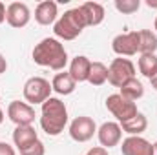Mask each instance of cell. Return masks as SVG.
Listing matches in <instances>:
<instances>
[{
    "instance_id": "cell-21",
    "label": "cell",
    "mask_w": 157,
    "mask_h": 155,
    "mask_svg": "<svg viewBox=\"0 0 157 155\" xmlns=\"http://www.w3.org/2000/svg\"><path fill=\"white\" fill-rule=\"evenodd\" d=\"M139 71L143 73V77L152 78L157 75V55L155 53H146L139 57Z\"/></svg>"
},
{
    "instance_id": "cell-28",
    "label": "cell",
    "mask_w": 157,
    "mask_h": 155,
    "mask_svg": "<svg viewBox=\"0 0 157 155\" xmlns=\"http://www.w3.org/2000/svg\"><path fill=\"white\" fill-rule=\"evenodd\" d=\"M6 11H7V7H6V6H4L2 2H0V24H2L4 20H6Z\"/></svg>"
},
{
    "instance_id": "cell-1",
    "label": "cell",
    "mask_w": 157,
    "mask_h": 155,
    "mask_svg": "<svg viewBox=\"0 0 157 155\" xmlns=\"http://www.w3.org/2000/svg\"><path fill=\"white\" fill-rule=\"evenodd\" d=\"M31 57H33L35 64L49 68L53 71H62L68 64V51H66L64 44L59 39H53V37L40 40L33 47Z\"/></svg>"
},
{
    "instance_id": "cell-18",
    "label": "cell",
    "mask_w": 157,
    "mask_h": 155,
    "mask_svg": "<svg viewBox=\"0 0 157 155\" xmlns=\"http://www.w3.org/2000/svg\"><path fill=\"white\" fill-rule=\"evenodd\" d=\"M146 128H148V119L141 112L135 117H132L130 120H126V122L121 124V130L124 133H128V135H141V133L146 131Z\"/></svg>"
},
{
    "instance_id": "cell-31",
    "label": "cell",
    "mask_w": 157,
    "mask_h": 155,
    "mask_svg": "<svg viewBox=\"0 0 157 155\" xmlns=\"http://www.w3.org/2000/svg\"><path fill=\"white\" fill-rule=\"evenodd\" d=\"M4 122V112H2V108H0V124Z\"/></svg>"
},
{
    "instance_id": "cell-6",
    "label": "cell",
    "mask_w": 157,
    "mask_h": 155,
    "mask_svg": "<svg viewBox=\"0 0 157 155\" xmlns=\"http://www.w3.org/2000/svg\"><path fill=\"white\" fill-rule=\"evenodd\" d=\"M106 108L112 115L119 120V124L130 120L132 117H135L139 112H137V104L133 100H128L124 99L121 93H113L106 99Z\"/></svg>"
},
{
    "instance_id": "cell-23",
    "label": "cell",
    "mask_w": 157,
    "mask_h": 155,
    "mask_svg": "<svg viewBox=\"0 0 157 155\" xmlns=\"http://www.w3.org/2000/svg\"><path fill=\"white\" fill-rule=\"evenodd\" d=\"M139 7H141V0H115V9L122 15H132L139 11Z\"/></svg>"
},
{
    "instance_id": "cell-24",
    "label": "cell",
    "mask_w": 157,
    "mask_h": 155,
    "mask_svg": "<svg viewBox=\"0 0 157 155\" xmlns=\"http://www.w3.org/2000/svg\"><path fill=\"white\" fill-rule=\"evenodd\" d=\"M20 155H46V146L42 141H35L33 144H29L28 148L20 150Z\"/></svg>"
},
{
    "instance_id": "cell-32",
    "label": "cell",
    "mask_w": 157,
    "mask_h": 155,
    "mask_svg": "<svg viewBox=\"0 0 157 155\" xmlns=\"http://www.w3.org/2000/svg\"><path fill=\"white\" fill-rule=\"evenodd\" d=\"M154 155H157V142H154Z\"/></svg>"
},
{
    "instance_id": "cell-30",
    "label": "cell",
    "mask_w": 157,
    "mask_h": 155,
    "mask_svg": "<svg viewBox=\"0 0 157 155\" xmlns=\"http://www.w3.org/2000/svg\"><path fill=\"white\" fill-rule=\"evenodd\" d=\"M150 82H152V88H154V89H155V91H157V75H155V77H154V78H152Z\"/></svg>"
},
{
    "instance_id": "cell-26",
    "label": "cell",
    "mask_w": 157,
    "mask_h": 155,
    "mask_svg": "<svg viewBox=\"0 0 157 155\" xmlns=\"http://www.w3.org/2000/svg\"><path fill=\"white\" fill-rule=\"evenodd\" d=\"M86 155H108V150H106V148H102V146H95V148L88 150V153H86Z\"/></svg>"
},
{
    "instance_id": "cell-29",
    "label": "cell",
    "mask_w": 157,
    "mask_h": 155,
    "mask_svg": "<svg viewBox=\"0 0 157 155\" xmlns=\"http://www.w3.org/2000/svg\"><path fill=\"white\" fill-rule=\"evenodd\" d=\"M146 6L148 7H157V0H146Z\"/></svg>"
},
{
    "instance_id": "cell-5",
    "label": "cell",
    "mask_w": 157,
    "mask_h": 155,
    "mask_svg": "<svg viewBox=\"0 0 157 155\" xmlns=\"http://www.w3.org/2000/svg\"><path fill=\"white\" fill-rule=\"evenodd\" d=\"M135 78V66L130 59H113L108 68V82L115 88H122L128 80Z\"/></svg>"
},
{
    "instance_id": "cell-27",
    "label": "cell",
    "mask_w": 157,
    "mask_h": 155,
    "mask_svg": "<svg viewBox=\"0 0 157 155\" xmlns=\"http://www.w3.org/2000/svg\"><path fill=\"white\" fill-rule=\"evenodd\" d=\"M6 70H7V60L4 59V55L0 53V75L2 73H6Z\"/></svg>"
},
{
    "instance_id": "cell-8",
    "label": "cell",
    "mask_w": 157,
    "mask_h": 155,
    "mask_svg": "<svg viewBox=\"0 0 157 155\" xmlns=\"http://www.w3.org/2000/svg\"><path fill=\"white\" fill-rule=\"evenodd\" d=\"M7 117L17 126H31L35 120V108L28 102L13 100L7 106Z\"/></svg>"
},
{
    "instance_id": "cell-20",
    "label": "cell",
    "mask_w": 157,
    "mask_h": 155,
    "mask_svg": "<svg viewBox=\"0 0 157 155\" xmlns=\"http://www.w3.org/2000/svg\"><path fill=\"white\" fill-rule=\"evenodd\" d=\"M157 51V35L150 29H141L139 31V53H155Z\"/></svg>"
},
{
    "instance_id": "cell-12",
    "label": "cell",
    "mask_w": 157,
    "mask_h": 155,
    "mask_svg": "<svg viewBox=\"0 0 157 155\" xmlns=\"http://www.w3.org/2000/svg\"><path fill=\"white\" fill-rule=\"evenodd\" d=\"M122 155H154V144L141 135H130L122 141Z\"/></svg>"
},
{
    "instance_id": "cell-7",
    "label": "cell",
    "mask_w": 157,
    "mask_h": 155,
    "mask_svg": "<svg viewBox=\"0 0 157 155\" xmlns=\"http://www.w3.org/2000/svg\"><path fill=\"white\" fill-rule=\"evenodd\" d=\"M97 133V124L91 117L78 115L70 124V135L77 142H88L93 135Z\"/></svg>"
},
{
    "instance_id": "cell-33",
    "label": "cell",
    "mask_w": 157,
    "mask_h": 155,
    "mask_svg": "<svg viewBox=\"0 0 157 155\" xmlns=\"http://www.w3.org/2000/svg\"><path fill=\"white\" fill-rule=\"evenodd\" d=\"M154 29L157 31V17H155V22H154Z\"/></svg>"
},
{
    "instance_id": "cell-4",
    "label": "cell",
    "mask_w": 157,
    "mask_h": 155,
    "mask_svg": "<svg viewBox=\"0 0 157 155\" xmlns=\"http://www.w3.org/2000/svg\"><path fill=\"white\" fill-rule=\"evenodd\" d=\"M51 91L53 88L49 80L42 77H31L24 84V99L28 100V104H44L51 97Z\"/></svg>"
},
{
    "instance_id": "cell-9",
    "label": "cell",
    "mask_w": 157,
    "mask_h": 155,
    "mask_svg": "<svg viewBox=\"0 0 157 155\" xmlns=\"http://www.w3.org/2000/svg\"><path fill=\"white\" fill-rule=\"evenodd\" d=\"M112 49L119 57H133L139 53V31H128L117 35L112 42Z\"/></svg>"
},
{
    "instance_id": "cell-10",
    "label": "cell",
    "mask_w": 157,
    "mask_h": 155,
    "mask_svg": "<svg viewBox=\"0 0 157 155\" xmlns=\"http://www.w3.org/2000/svg\"><path fill=\"white\" fill-rule=\"evenodd\" d=\"M6 20L11 28H26L31 20V11L28 7V4L24 2H11L7 6V11H6Z\"/></svg>"
},
{
    "instance_id": "cell-19",
    "label": "cell",
    "mask_w": 157,
    "mask_h": 155,
    "mask_svg": "<svg viewBox=\"0 0 157 155\" xmlns=\"http://www.w3.org/2000/svg\"><path fill=\"white\" fill-rule=\"evenodd\" d=\"M121 89V95L124 97V99H128V100H139L143 95H144V86H143V82L141 80H137V78H132V80H128L122 88H119Z\"/></svg>"
},
{
    "instance_id": "cell-11",
    "label": "cell",
    "mask_w": 157,
    "mask_h": 155,
    "mask_svg": "<svg viewBox=\"0 0 157 155\" xmlns=\"http://www.w3.org/2000/svg\"><path fill=\"white\" fill-rule=\"evenodd\" d=\"M97 139L101 142L102 148H113L117 146L122 139V130H121V124L119 122H104L101 124V128H97Z\"/></svg>"
},
{
    "instance_id": "cell-3",
    "label": "cell",
    "mask_w": 157,
    "mask_h": 155,
    "mask_svg": "<svg viewBox=\"0 0 157 155\" xmlns=\"http://www.w3.org/2000/svg\"><path fill=\"white\" fill-rule=\"evenodd\" d=\"M84 28H88V22L78 6L73 9H68L64 15H60V18L53 26V33L60 40H75L82 33Z\"/></svg>"
},
{
    "instance_id": "cell-17",
    "label": "cell",
    "mask_w": 157,
    "mask_h": 155,
    "mask_svg": "<svg viewBox=\"0 0 157 155\" xmlns=\"http://www.w3.org/2000/svg\"><path fill=\"white\" fill-rule=\"evenodd\" d=\"M75 86H77V82L71 78V75H70L68 71L57 73V75L53 77V80H51V88H53V91L59 93V95H71V93L75 91Z\"/></svg>"
},
{
    "instance_id": "cell-15",
    "label": "cell",
    "mask_w": 157,
    "mask_h": 155,
    "mask_svg": "<svg viewBox=\"0 0 157 155\" xmlns=\"http://www.w3.org/2000/svg\"><path fill=\"white\" fill-rule=\"evenodd\" d=\"M35 141H39V133L35 131L33 126H17L15 128V131H13V144L18 148V152L28 148Z\"/></svg>"
},
{
    "instance_id": "cell-13",
    "label": "cell",
    "mask_w": 157,
    "mask_h": 155,
    "mask_svg": "<svg viewBox=\"0 0 157 155\" xmlns=\"http://www.w3.org/2000/svg\"><path fill=\"white\" fill-rule=\"evenodd\" d=\"M59 17V6L53 0H44L40 2L35 9V20L39 22L40 26H51L57 22Z\"/></svg>"
},
{
    "instance_id": "cell-22",
    "label": "cell",
    "mask_w": 157,
    "mask_h": 155,
    "mask_svg": "<svg viewBox=\"0 0 157 155\" xmlns=\"http://www.w3.org/2000/svg\"><path fill=\"white\" fill-rule=\"evenodd\" d=\"M106 80H108V66L102 64V62H91L88 82L91 86H102Z\"/></svg>"
},
{
    "instance_id": "cell-16",
    "label": "cell",
    "mask_w": 157,
    "mask_h": 155,
    "mask_svg": "<svg viewBox=\"0 0 157 155\" xmlns=\"http://www.w3.org/2000/svg\"><path fill=\"white\" fill-rule=\"evenodd\" d=\"M80 9H82V13H84V17H86L88 26H99V24L104 20V17H106L104 6L99 4V2H84V4L80 6Z\"/></svg>"
},
{
    "instance_id": "cell-25",
    "label": "cell",
    "mask_w": 157,
    "mask_h": 155,
    "mask_svg": "<svg viewBox=\"0 0 157 155\" xmlns=\"http://www.w3.org/2000/svg\"><path fill=\"white\" fill-rule=\"evenodd\" d=\"M0 155H15V148L7 142H2L0 141Z\"/></svg>"
},
{
    "instance_id": "cell-2",
    "label": "cell",
    "mask_w": 157,
    "mask_h": 155,
    "mask_svg": "<svg viewBox=\"0 0 157 155\" xmlns=\"http://www.w3.org/2000/svg\"><path fill=\"white\" fill-rule=\"evenodd\" d=\"M40 106H42L40 108V128L51 137L60 135L64 131L66 124H68V108H66V104L57 97H49Z\"/></svg>"
},
{
    "instance_id": "cell-14",
    "label": "cell",
    "mask_w": 157,
    "mask_h": 155,
    "mask_svg": "<svg viewBox=\"0 0 157 155\" xmlns=\"http://www.w3.org/2000/svg\"><path fill=\"white\" fill-rule=\"evenodd\" d=\"M90 70H91V60L84 55H77L70 62V75L75 82H88L90 78Z\"/></svg>"
}]
</instances>
